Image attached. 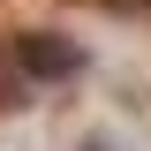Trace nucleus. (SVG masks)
I'll return each mask as SVG.
<instances>
[{"instance_id":"f257e3e1","label":"nucleus","mask_w":151,"mask_h":151,"mask_svg":"<svg viewBox=\"0 0 151 151\" xmlns=\"http://www.w3.org/2000/svg\"><path fill=\"white\" fill-rule=\"evenodd\" d=\"M76 60L83 53H76L68 38H23V68L30 76H76Z\"/></svg>"}]
</instances>
